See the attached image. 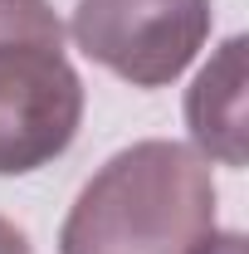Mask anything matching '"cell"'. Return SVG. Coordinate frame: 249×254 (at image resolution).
Here are the masks:
<instances>
[{
  "mask_svg": "<svg viewBox=\"0 0 249 254\" xmlns=\"http://www.w3.org/2000/svg\"><path fill=\"white\" fill-rule=\"evenodd\" d=\"M215 235L210 161L181 142H132L63 215L59 254H195Z\"/></svg>",
  "mask_w": 249,
  "mask_h": 254,
  "instance_id": "1",
  "label": "cell"
},
{
  "mask_svg": "<svg viewBox=\"0 0 249 254\" xmlns=\"http://www.w3.org/2000/svg\"><path fill=\"white\" fill-rule=\"evenodd\" d=\"M83 123V78L49 0H0V176L63 157Z\"/></svg>",
  "mask_w": 249,
  "mask_h": 254,
  "instance_id": "2",
  "label": "cell"
},
{
  "mask_svg": "<svg viewBox=\"0 0 249 254\" xmlns=\"http://www.w3.org/2000/svg\"><path fill=\"white\" fill-rule=\"evenodd\" d=\"M73 44L132 88H166L210 39V0H78Z\"/></svg>",
  "mask_w": 249,
  "mask_h": 254,
  "instance_id": "3",
  "label": "cell"
},
{
  "mask_svg": "<svg viewBox=\"0 0 249 254\" xmlns=\"http://www.w3.org/2000/svg\"><path fill=\"white\" fill-rule=\"evenodd\" d=\"M186 127L205 161L245 166V39H225L186 93Z\"/></svg>",
  "mask_w": 249,
  "mask_h": 254,
  "instance_id": "4",
  "label": "cell"
},
{
  "mask_svg": "<svg viewBox=\"0 0 249 254\" xmlns=\"http://www.w3.org/2000/svg\"><path fill=\"white\" fill-rule=\"evenodd\" d=\"M0 254H34L30 235H25L15 220H5V215H0Z\"/></svg>",
  "mask_w": 249,
  "mask_h": 254,
  "instance_id": "5",
  "label": "cell"
},
{
  "mask_svg": "<svg viewBox=\"0 0 249 254\" xmlns=\"http://www.w3.org/2000/svg\"><path fill=\"white\" fill-rule=\"evenodd\" d=\"M195 254H245V235H235V230L230 235H210Z\"/></svg>",
  "mask_w": 249,
  "mask_h": 254,
  "instance_id": "6",
  "label": "cell"
}]
</instances>
